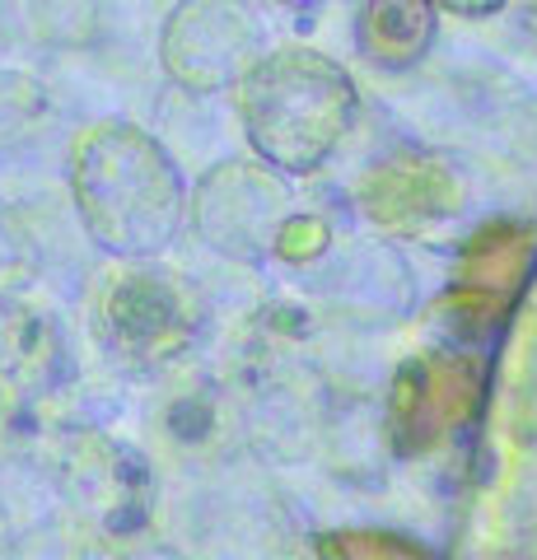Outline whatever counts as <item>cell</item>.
<instances>
[{"mask_svg":"<svg viewBox=\"0 0 537 560\" xmlns=\"http://www.w3.org/2000/svg\"><path fill=\"white\" fill-rule=\"evenodd\" d=\"M75 201L108 253L150 257L178 234L183 183L168 154L136 127H103L75 154Z\"/></svg>","mask_w":537,"mask_h":560,"instance_id":"cell-1","label":"cell"},{"mask_svg":"<svg viewBox=\"0 0 537 560\" xmlns=\"http://www.w3.org/2000/svg\"><path fill=\"white\" fill-rule=\"evenodd\" d=\"M244 127L267 164L314 173L355 121V90L346 70L318 51L290 47L262 57L244 75Z\"/></svg>","mask_w":537,"mask_h":560,"instance_id":"cell-2","label":"cell"},{"mask_svg":"<svg viewBox=\"0 0 537 560\" xmlns=\"http://www.w3.org/2000/svg\"><path fill=\"white\" fill-rule=\"evenodd\" d=\"M197 327L192 304L183 300V290L168 276H127L117 280L108 304H103V337L117 355H127L136 364H160L168 355H178Z\"/></svg>","mask_w":537,"mask_h":560,"instance_id":"cell-3","label":"cell"},{"mask_svg":"<svg viewBox=\"0 0 537 560\" xmlns=\"http://www.w3.org/2000/svg\"><path fill=\"white\" fill-rule=\"evenodd\" d=\"M458 201V187L448 168L435 160H393L378 164L365 183V206L388 230H421L430 220H444Z\"/></svg>","mask_w":537,"mask_h":560,"instance_id":"cell-4","label":"cell"},{"mask_svg":"<svg viewBox=\"0 0 537 560\" xmlns=\"http://www.w3.org/2000/svg\"><path fill=\"white\" fill-rule=\"evenodd\" d=\"M244 43L248 33L234 24V14L220 0H197L168 28V70L192 84L201 61H220V75L230 80L234 57H244Z\"/></svg>","mask_w":537,"mask_h":560,"instance_id":"cell-5","label":"cell"},{"mask_svg":"<svg viewBox=\"0 0 537 560\" xmlns=\"http://www.w3.org/2000/svg\"><path fill=\"white\" fill-rule=\"evenodd\" d=\"M360 43L378 66H411L435 43V0H370Z\"/></svg>","mask_w":537,"mask_h":560,"instance_id":"cell-6","label":"cell"},{"mask_svg":"<svg viewBox=\"0 0 537 560\" xmlns=\"http://www.w3.org/2000/svg\"><path fill=\"white\" fill-rule=\"evenodd\" d=\"M505 0H435V10H454L467 14V20H481V14H495Z\"/></svg>","mask_w":537,"mask_h":560,"instance_id":"cell-7","label":"cell"}]
</instances>
